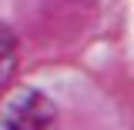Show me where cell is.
Here are the masks:
<instances>
[{
    "label": "cell",
    "instance_id": "6da1fadb",
    "mask_svg": "<svg viewBox=\"0 0 134 130\" xmlns=\"http://www.w3.org/2000/svg\"><path fill=\"white\" fill-rule=\"evenodd\" d=\"M54 120H57L54 103L47 97H40L37 90H24L0 107V127L7 130H40V127H50Z\"/></svg>",
    "mask_w": 134,
    "mask_h": 130
},
{
    "label": "cell",
    "instance_id": "7a4b0ae2",
    "mask_svg": "<svg viewBox=\"0 0 134 130\" xmlns=\"http://www.w3.org/2000/svg\"><path fill=\"white\" fill-rule=\"evenodd\" d=\"M14 70H17V40L7 27H0V94L10 87Z\"/></svg>",
    "mask_w": 134,
    "mask_h": 130
}]
</instances>
